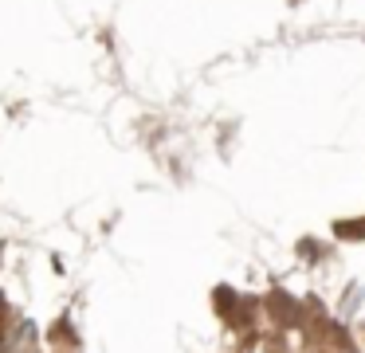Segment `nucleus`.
Returning <instances> with one entry per match:
<instances>
[{"label":"nucleus","instance_id":"f257e3e1","mask_svg":"<svg viewBox=\"0 0 365 353\" xmlns=\"http://www.w3.org/2000/svg\"><path fill=\"white\" fill-rule=\"evenodd\" d=\"M338 232L341 235H365V220L361 224H338Z\"/></svg>","mask_w":365,"mask_h":353}]
</instances>
